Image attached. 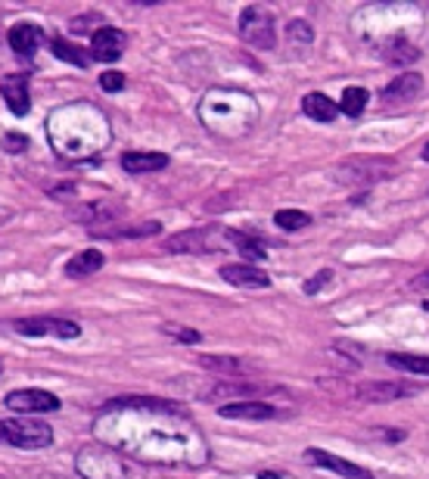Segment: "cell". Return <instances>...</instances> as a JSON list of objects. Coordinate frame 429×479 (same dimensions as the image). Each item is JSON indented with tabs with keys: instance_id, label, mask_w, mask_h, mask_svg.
Instances as JSON below:
<instances>
[{
	"instance_id": "cell-1",
	"label": "cell",
	"mask_w": 429,
	"mask_h": 479,
	"mask_svg": "<svg viewBox=\"0 0 429 479\" xmlns=\"http://www.w3.org/2000/svg\"><path fill=\"white\" fill-rule=\"evenodd\" d=\"M47 141L63 159L84 162V159L100 156L112 143V125L100 106L78 100V103H65L50 112Z\"/></svg>"
},
{
	"instance_id": "cell-2",
	"label": "cell",
	"mask_w": 429,
	"mask_h": 479,
	"mask_svg": "<svg viewBox=\"0 0 429 479\" xmlns=\"http://www.w3.org/2000/svg\"><path fill=\"white\" fill-rule=\"evenodd\" d=\"M196 112H200V122L206 125V131L237 141V137H246L258 125L261 109L252 93L237 91V87H212V91L202 93Z\"/></svg>"
},
{
	"instance_id": "cell-3",
	"label": "cell",
	"mask_w": 429,
	"mask_h": 479,
	"mask_svg": "<svg viewBox=\"0 0 429 479\" xmlns=\"http://www.w3.org/2000/svg\"><path fill=\"white\" fill-rule=\"evenodd\" d=\"M237 32L246 44H252V47H258V50L278 47V19H274V13L261 4H252L239 13Z\"/></svg>"
},
{
	"instance_id": "cell-4",
	"label": "cell",
	"mask_w": 429,
	"mask_h": 479,
	"mask_svg": "<svg viewBox=\"0 0 429 479\" xmlns=\"http://www.w3.org/2000/svg\"><path fill=\"white\" fill-rule=\"evenodd\" d=\"M395 171V162L392 159H376V156H355L346 159V162L336 165V181L348 187H367L374 181H383Z\"/></svg>"
},
{
	"instance_id": "cell-5",
	"label": "cell",
	"mask_w": 429,
	"mask_h": 479,
	"mask_svg": "<svg viewBox=\"0 0 429 479\" xmlns=\"http://www.w3.org/2000/svg\"><path fill=\"white\" fill-rule=\"evenodd\" d=\"M0 442L34 452V448H47L54 442V430H50V424H41V420H0Z\"/></svg>"
},
{
	"instance_id": "cell-6",
	"label": "cell",
	"mask_w": 429,
	"mask_h": 479,
	"mask_svg": "<svg viewBox=\"0 0 429 479\" xmlns=\"http://www.w3.org/2000/svg\"><path fill=\"white\" fill-rule=\"evenodd\" d=\"M221 243H228V230L193 228V230H180V234L169 237L162 249L171 252V256H180V252H218Z\"/></svg>"
},
{
	"instance_id": "cell-7",
	"label": "cell",
	"mask_w": 429,
	"mask_h": 479,
	"mask_svg": "<svg viewBox=\"0 0 429 479\" xmlns=\"http://www.w3.org/2000/svg\"><path fill=\"white\" fill-rule=\"evenodd\" d=\"M13 330L22 337H56V339H78L82 327L75 321H63V318H22L13 324Z\"/></svg>"
},
{
	"instance_id": "cell-8",
	"label": "cell",
	"mask_w": 429,
	"mask_h": 479,
	"mask_svg": "<svg viewBox=\"0 0 429 479\" xmlns=\"http://www.w3.org/2000/svg\"><path fill=\"white\" fill-rule=\"evenodd\" d=\"M4 405L16 414H50V411H60V398L54 392H44V389H16L4 398Z\"/></svg>"
},
{
	"instance_id": "cell-9",
	"label": "cell",
	"mask_w": 429,
	"mask_h": 479,
	"mask_svg": "<svg viewBox=\"0 0 429 479\" xmlns=\"http://www.w3.org/2000/svg\"><path fill=\"white\" fill-rule=\"evenodd\" d=\"M125 32L119 28H97L91 38V60L97 63H115L122 54H125Z\"/></svg>"
},
{
	"instance_id": "cell-10",
	"label": "cell",
	"mask_w": 429,
	"mask_h": 479,
	"mask_svg": "<svg viewBox=\"0 0 429 479\" xmlns=\"http://www.w3.org/2000/svg\"><path fill=\"white\" fill-rule=\"evenodd\" d=\"M308 464H317V467H327L333 470V474L346 476V479H374V474H367L365 467H358V464L346 461V457H336L330 452H324V448H308V452L302 455Z\"/></svg>"
},
{
	"instance_id": "cell-11",
	"label": "cell",
	"mask_w": 429,
	"mask_h": 479,
	"mask_svg": "<svg viewBox=\"0 0 429 479\" xmlns=\"http://www.w3.org/2000/svg\"><path fill=\"white\" fill-rule=\"evenodd\" d=\"M6 41H10L13 54H19L28 60V56L38 54V47L44 41V28L34 25V22H16V25L10 28V34H6Z\"/></svg>"
},
{
	"instance_id": "cell-12",
	"label": "cell",
	"mask_w": 429,
	"mask_h": 479,
	"mask_svg": "<svg viewBox=\"0 0 429 479\" xmlns=\"http://www.w3.org/2000/svg\"><path fill=\"white\" fill-rule=\"evenodd\" d=\"M0 97L6 100V109L13 115H28L32 97H28V75H6L0 82Z\"/></svg>"
},
{
	"instance_id": "cell-13",
	"label": "cell",
	"mask_w": 429,
	"mask_h": 479,
	"mask_svg": "<svg viewBox=\"0 0 429 479\" xmlns=\"http://www.w3.org/2000/svg\"><path fill=\"white\" fill-rule=\"evenodd\" d=\"M218 414H221V417H230V420H271V417H278V408L261 402V398H246V402L221 405Z\"/></svg>"
},
{
	"instance_id": "cell-14",
	"label": "cell",
	"mask_w": 429,
	"mask_h": 479,
	"mask_svg": "<svg viewBox=\"0 0 429 479\" xmlns=\"http://www.w3.org/2000/svg\"><path fill=\"white\" fill-rule=\"evenodd\" d=\"M125 209L119 202H106V200H97V202H84L82 209H72V218L82 224H91V228H100V224H115Z\"/></svg>"
},
{
	"instance_id": "cell-15",
	"label": "cell",
	"mask_w": 429,
	"mask_h": 479,
	"mask_svg": "<svg viewBox=\"0 0 429 479\" xmlns=\"http://www.w3.org/2000/svg\"><path fill=\"white\" fill-rule=\"evenodd\" d=\"M420 91H424V75L405 72V75H395L386 87H383V100H386V103H408V100L417 97Z\"/></svg>"
},
{
	"instance_id": "cell-16",
	"label": "cell",
	"mask_w": 429,
	"mask_h": 479,
	"mask_svg": "<svg viewBox=\"0 0 429 479\" xmlns=\"http://www.w3.org/2000/svg\"><path fill=\"white\" fill-rule=\"evenodd\" d=\"M221 278L230 283V287H243V289H268L271 287V278L265 271H258L256 265H224Z\"/></svg>"
},
{
	"instance_id": "cell-17",
	"label": "cell",
	"mask_w": 429,
	"mask_h": 479,
	"mask_svg": "<svg viewBox=\"0 0 429 479\" xmlns=\"http://www.w3.org/2000/svg\"><path fill=\"white\" fill-rule=\"evenodd\" d=\"M162 230L159 221H141V224H119L115 221L112 228H91L93 237L103 240H143V237H156Z\"/></svg>"
},
{
	"instance_id": "cell-18",
	"label": "cell",
	"mask_w": 429,
	"mask_h": 479,
	"mask_svg": "<svg viewBox=\"0 0 429 479\" xmlns=\"http://www.w3.org/2000/svg\"><path fill=\"white\" fill-rule=\"evenodd\" d=\"M169 165V156L165 152H150V150H128L122 156V169L128 174H152L162 171Z\"/></svg>"
},
{
	"instance_id": "cell-19",
	"label": "cell",
	"mask_w": 429,
	"mask_h": 479,
	"mask_svg": "<svg viewBox=\"0 0 429 479\" xmlns=\"http://www.w3.org/2000/svg\"><path fill=\"white\" fill-rule=\"evenodd\" d=\"M414 386L408 383H365V386L355 389V396L365 398V402H395V398L411 396Z\"/></svg>"
},
{
	"instance_id": "cell-20",
	"label": "cell",
	"mask_w": 429,
	"mask_h": 479,
	"mask_svg": "<svg viewBox=\"0 0 429 479\" xmlns=\"http://www.w3.org/2000/svg\"><path fill=\"white\" fill-rule=\"evenodd\" d=\"M103 265H106V259L100 249H82L78 256H72L65 261V278H72V280L87 278V274H97Z\"/></svg>"
},
{
	"instance_id": "cell-21",
	"label": "cell",
	"mask_w": 429,
	"mask_h": 479,
	"mask_svg": "<svg viewBox=\"0 0 429 479\" xmlns=\"http://www.w3.org/2000/svg\"><path fill=\"white\" fill-rule=\"evenodd\" d=\"M383 60L392 65H408V63L420 60V50H417V44H411L408 38H402V34H392V38L383 44Z\"/></svg>"
},
{
	"instance_id": "cell-22",
	"label": "cell",
	"mask_w": 429,
	"mask_h": 479,
	"mask_svg": "<svg viewBox=\"0 0 429 479\" xmlns=\"http://www.w3.org/2000/svg\"><path fill=\"white\" fill-rule=\"evenodd\" d=\"M302 112L308 115V119H315V122H333L339 115V103L336 100H330L327 93H305V100H302Z\"/></svg>"
},
{
	"instance_id": "cell-23",
	"label": "cell",
	"mask_w": 429,
	"mask_h": 479,
	"mask_svg": "<svg viewBox=\"0 0 429 479\" xmlns=\"http://www.w3.org/2000/svg\"><path fill=\"white\" fill-rule=\"evenodd\" d=\"M228 243L234 246L239 256L249 259V261H261V259L268 256L265 243H261V240H256V237H249V234H243V230H228Z\"/></svg>"
},
{
	"instance_id": "cell-24",
	"label": "cell",
	"mask_w": 429,
	"mask_h": 479,
	"mask_svg": "<svg viewBox=\"0 0 429 479\" xmlns=\"http://www.w3.org/2000/svg\"><path fill=\"white\" fill-rule=\"evenodd\" d=\"M200 365L212 374H224V376H246V365L239 358H224V355H202Z\"/></svg>"
},
{
	"instance_id": "cell-25",
	"label": "cell",
	"mask_w": 429,
	"mask_h": 479,
	"mask_svg": "<svg viewBox=\"0 0 429 479\" xmlns=\"http://www.w3.org/2000/svg\"><path fill=\"white\" fill-rule=\"evenodd\" d=\"M367 100H370V93L365 91V87H346L343 91V100H339V112L348 115V119H358L361 112L367 109Z\"/></svg>"
},
{
	"instance_id": "cell-26",
	"label": "cell",
	"mask_w": 429,
	"mask_h": 479,
	"mask_svg": "<svg viewBox=\"0 0 429 479\" xmlns=\"http://www.w3.org/2000/svg\"><path fill=\"white\" fill-rule=\"evenodd\" d=\"M386 361L392 367L405 370V374H424L429 376V358L426 355H386Z\"/></svg>"
},
{
	"instance_id": "cell-27",
	"label": "cell",
	"mask_w": 429,
	"mask_h": 479,
	"mask_svg": "<svg viewBox=\"0 0 429 479\" xmlns=\"http://www.w3.org/2000/svg\"><path fill=\"white\" fill-rule=\"evenodd\" d=\"M50 47H54L56 60L72 63V65H78V69H84V65H87V54H84V50H78L75 44H69L65 38H54V41H50Z\"/></svg>"
},
{
	"instance_id": "cell-28",
	"label": "cell",
	"mask_w": 429,
	"mask_h": 479,
	"mask_svg": "<svg viewBox=\"0 0 429 479\" xmlns=\"http://www.w3.org/2000/svg\"><path fill=\"white\" fill-rule=\"evenodd\" d=\"M274 224L283 230H302L311 224V215L308 212H299V209H280L278 215H274Z\"/></svg>"
},
{
	"instance_id": "cell-29",
	"label": "cell",
	"mask_w": 429,
	"mask_h": 479,
	"mask_svg": "<svg viewBox=\"0 0 429 479\" xmlns=\"http://www.w3.org/2000/svg\"><path fill=\"white\" fill-rule=\"evenodd\" d=\"M287 41L289 44H299V47H308V44L315 41V28H311L305 19H293L287 25Z\"/></svg>"
},
{
	"instance_id": "cell-30",
	"label": "cell",
	"mask_w": 429,
	"mask_h": 479,
	"mask_svg": "<svg viewBox=\"0 0 429 479\" xmlns=\"http://www.w3.org/2000/svg\"><path fill=\"white\" fill-rule=\"evenodd\" d=\"M162 333L165 337H174V339H180V343H187V346H196L200 343V333L196 330H190V327H178V324H165L162 327Z\"/></svg>"
},
{
	"instance_id": "cell-31",
	"label": "cell",
	"mask_w": 429,
	"mask_h": 479,
	"mask_svg": "<svg viewBox=\"0 0 429 479\" xmlns=\"http://www.w3.org/2000/svg\"><path fill=\"white\" fill-rule=\"evenodd\" d=\"M0 150L13 152V156H19V152L28 150V137L25 134H16V131H10V134L0 137Z\"/></svg>"
},
{
	"instance_id": "cell-32",
	"label": "cell",
	"mask_w": 429,
	"mask_h": 479,
	"mask_svg": "<svg viewBox=\"0 0 429 479\" xmlns=\"http://www.w3.org/2000/svg\"><path fill=\"white\" fill-rule=\"evenodd\" d=\"M100 87H103L106 93L122 91V87H125V75H122V72H103V75H100Z\"/></svg>"
},
{
	"instance_id": "cell-33",
	"label": "cell",
	"mask_w": 429,
	"mask_h": 479,
	"mask_svg": "<svg viewBox=\"0 0 429 479\" xmlns=\"http://www.w3.org/2000/svg\"><path fill=\"white\" fill-rule=\"evenodd\" d=\"M333 280V271H330V268H327V271H321V274H317V278H311V280H305V293H321V289L327 287V283H330Z\"/></svg>"
},
{
	"instance_id": "cell-34",
	"label": "cell",
	"mask_w": 429,
	"mask_h": 479,
	"mask_svg": "<svg viewBox=\"0 0 429 479\" xmlns=\"http://www.w3.org/2000/svg\"><path fill=\"white\" fill-rule=\"evenodd\" d=\"M93 19H97V16H91V19H87V16L72 19V32H75V34H87V32H91V28H87V22H93Z\"/></svg>"
},
{
	"instance_id": "cell-35",
	"label": "cell",
	"mask_w": 429,
	"mask_h": 479,
	"mask_svg": "<svg viewBox=\"0 0 429 479\" xmlns=\"http://www.w3.org/2000/svg\"><path fill=\"white\" fill-rule=\"evenodd\" d=\"M411 289H429V271H424L420 278L411 280Z\"/></svg>"
},
{
	"instance_id": "cell-36",
	"label": "cell",
	"mask_w": 429,
	"mask_h": 479,
	"mask_svg": "<svg viewBox=\"0 0 429 479\" xmlns=\"http://www.w3.org/2000/svg\"><path fill=\"white\" fill-rule=\"evenodd\" d=\"M258 479H280V474H274V470H261Z\"/></svg>"
},
{
	"instance_id": "cell-37",
	"label": "cell",
	"mask_w": 429,
	"mask_h": 479,
	"mask_svg": "<svg viewBox=\"0 0 429 479\" xmlns=\"http://www.w3.org/2000/svg\"><path fill=\"white\" fill-rule=\"evenodd\" d=\"M10 218H13L10 209H0V224H4V221H10Z\"/></svg>"
},
{
	"instance_id": "cell-38",
	"label": "cell",
	"mask_w": 429,
	"mask_h": 479,
	"mask_svg": "<svg viewBox=\"0 0 429 479\" xmlns=\"http://www.w3.org/2000/svg\"><path fill=\"white\" fill-rule=\"evenodd\" d=\"M424 159H426V162H429V143H426V147H424Z\"/></svg>"
},
{
	"instance_id": "cell-39",
	"label": "cell",
	"mask_w": 429,
	"mask_h": 479,
	"mask_svg": "<svg viewBox=\"0 0 429 479\" xmlns=\"http://www.w3.org/2000/svg\"><path fill=\"white\" fill-rule=\"evenodd\" d=\"M424 311H429V299H426V302H424Z\"/></svg>"
},
{
	"instance_id": "cell-40",
	"label": "cell",
	"mask_w": 429,
	"mask_h": 479,
	"mask_svg": "<svg viewBox=\"0 0 429 479\" xmlns=\"http://www.w3.org/2000/svg\"><path fill=\"white\" fill-rule=\"evenodd\" d=\"M0 370H4V365H0Z\"/></svg>"
},
{
	"instance_id": "cell-41",
	"label": "cell",
	"mask_w": 429,
	"mask_h": 479,
	"mask_svg": "<svg viewBox=\"0 0 429 479\" xmlns=\"http://www.w3.org/2000/svg\"><path fill=\"white\" fill-rule=\"evenodd\" d=\"M426 196H429V191H426Z\"/></svg>"
}]
</instances>
